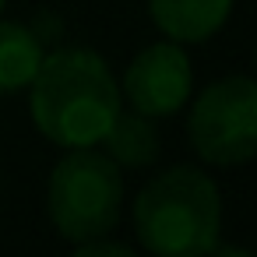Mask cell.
Masks as SVG:
<instances>
[{
    "mask_svg": "<svg viewBox=\"0 0 257 257\" xmlns=\"http://www.w3.org/2000/svg\"><path fill=\"white\" fill-rule=\"evenodd\" d=\"M74 253H78V257H95V253L131 257V253H134V246H127V243H116V239H109V236H95V239H85V243H78V246H74Z\"/></svg>",
    "mask_w": 257,
    "mask_h": 257,
    "instance_id": "9c48e42d",
    "label": "cell"
},
{
    "mask_svg": "<svg viewBox=\"0 0 257 257\" xmlns=\"http://www.w3.org/2000/svg\"><path fill=\"white\" fill-rule=\"evenodd\" d=\"M43 53V39L29 25L0 18V99L18 95L32 85Z\"/></svg>",
    "mask_w": 257,
    "mask_h": 257,
    "instance_id": "ba28073f",
    "label": "cell"
},
{
    "mask_svg": "<svg viewBox=\"0 0 257 257\" xmlns=\"http://www.w3.org/2000/svg\"><path fill=\"white\" fill-rule=\"evenodd\" d=\"M187 138L208 166H243L257 152V85L229 74L201 88L187 116Z\"/></svg>",
    "mask_w": 257,
    "mask_h": 257,
    "instance_id": "277c9868",
    "label": "cell"
},
{
    "mask_svg": "<svg viewBox=\"0 0 257 257\" xmlns=\"http://www.w3.org/2000/svg\"><path fill=\"white\" fill-rule=\"evenodd\" d=\"M190 88H194L190 57L173 39L152 43L141 53H134L120 81V95L127 99V106L152 120L180 113L183 102L190 99Z\"/></svg>",
    "mask_w": 257,
    "mask_h": 257,
    "instance_id": "5b68a950",
    "label": "cell"
},
{
    "mask_svg": "<svg viewBox=\"0 0 257 257\" xmlns=\"http://www.w3.org/2000/svg\"><path fill=\"white\" fill-rule=\"evenodd\" d=\"M25 92L36 131L60 148L99 145L123 106L109 64L102 60V53L85 46L43 53V64Z\"/></svg>",
    "mask_w": 257,
    "mask_h": 257,
    "instance_id": "6da1fadb",
    "label": "cell"
},
{
    "mask_svg": "<svg viewBox=\"0 0 257 257\" xmlns=\"http://www.w3.org/2000/svg\"><path fill=\"white\" fill-rule=\"evenodd\" d=\"M102 152L120 166V169H141V166H152L159 159V131H155V120L152 116H141L134 109H123L113 116V123L106 127L102 134Z\"/></svg>",
    "mask_w": 257,
    "mask_h": 257,
    "instance_id": "52a82bcc",
    "label": "cell"
},
{
    "mask_svg": "<svg viewBox=\"0 0 257 257\" xmlns=\"http://www.w3.org/2000/svg\"><path fill=\"white\" fill-rule=\"evenodd\" d=\"M236 0H148V15L155 29L187 46V43H208L222 25L229 22Z\"/></svg>",
    "mask_w": 257,
    "mask_h": 257,
    "instance_id": "8992f818",
    "label": "cell"
},
{
    "mask_svg": "<svg viewBox=\"0 0 257 257\" xmlns=\"http://www.w3.org/2000/svg\"><path fill=\"white\" fill-rule=\"evenodd\" d=\"M131 222L155 257H204L222 236V194L197 166H169L138 190Z\"/></svg>",
    "mask_w": 257,
    "mask_h": 257,
    "instance_id": "7a4b0ae2",
    "label": "cell"
},
{
    "mask_svg": "<svg viewBox=\"0 0 257 257\" xmlns=\"http://www.w3.org/2000/svg\"><path fill=\"white\" fill-rule=\"evenodd\" d=\"M46 215L60 239L71 246L113 236L123 215V173L120 166L92 148H64L46 180Z\"/></svg>",
    "mask_w": 257,
    "mask_h": 257,
    "instance_id": "3957f363",
    "label": "cell"
},
{
    "mask_svg": "<svg viewBox=\"0 0 257 257\" xmlns=\"http://www.w3.org/2000/svg\"><path fill=\"white\" fill-rule=\"evenodd\" d=\"M4 4H8V0H0V11H4Z\"/></svg>",
    "mask_w": 257,
    "mask_h": 257,
    "instance_id": "30bf717a",
    "label": "cell"
}]
</instances>
